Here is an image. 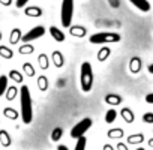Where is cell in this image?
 <instances>
[{
  "label": "cell",
  "mask_w": 153,
  "mask_h": 150,
  "mask_svg": "<svg viewBox=\"0 0 153 150\" xmlns=\"http://www.w3.org/2000/svg\"><path fill=\"white\" fill-rule=\"evenodd\" d=\"M135 150H146V149H144V147H137Z\"/></svg>",
  "instance_id": "obj_42"
},
{
  "label": "cell",
  "mask_w": 153,
  "mask_h": 150,
  "mask_svg": "<svg viewBox=\"0 0 153 150\" xmlns=\"http://www.w3.org/2000/svg\"><path fill=\"white\" fill-rule=\"evenodd\" d=\"M143 141H144V134H132L128 137V144H131V146L141 144Z\"/></svg>",
  "instance_id": "obj_14"
},
{
  "label": "cell",
  "mask_w": 153,
  "mask_h": 150,
  "mask_svg": "<svg viewBox=\"0 0 153 150\" xmlns=\"http://www.w3.org/2000/svg\"><path fill=\"white\" fill-rule=\"evenodd\" d=\"M20 41H21V32H20V29H14L12 33H11L9 42H11L12 45H15V44H18Z\"/></svg>",
  "instance_id": "obj_25"
},
{
  "label": "cell",
  "mask_w": 153,
  "mask_h": 150,
  "mask_svg": "<svg viewBox=\"0 0 153 150\" xmlns=\"http://www.w3.org/2000/svg\"><path fill=\"white\" fill-rule=\"evenodd\" d=\"M38 62H39V66H41L42 71H45V69L50 68V59H48L47 54H41V56L38 57Z\"/></svg>",
  "instance_id": "obj_21"
},
{
  "label": "cell",
  "mask_w": 153,
  "mask_h": 150,
  "mask_svg": "<svg viewBox=\"0 0 153 150\" xmlns=\"http://www.w3.org/2000/svg\"><path fill=\"white\" fill-rule=\"evenodd\" d=\"M69 33L74 38H83V36H86V29L83 26H72V27H69Z\"/></svg>",
  "instance_id": "obj_13"
},
{
  "label": "cell",
  "mask_w": 153,
  "mask_h": 150,
  "mask_svg": "<svg viewBox=\"0 0 153 150\" xmlns=\"http://www.w3.org/2000/svg\"><path fill=\"white\" fill-rule=\"evenodd\" d=\"M107 135H108V138H122L123 135H125V131L122 129V128H114V129H110L108 132H107Z\"/></svg>",
  "instance_id": "obj_18"
},
{
  "label": "cell",
  "mask_w": 153,
  "mask_h": 150,
  "mask_svg": "<svg viewBox=\"0 0 153 150\" xmlns=\"http://www.w3.org/2000/svg\"><path fill=\"white\" fill-rule=\"evenodd\" d=\"M0 39H2V33H0Z\"/></svg>",
  "instance_id": "obj_43"
},
{
  "label": "cell",
  "mask_w": 153,
  "mask_h": 150,
  "mask_svg": "<svg viewBox=\"0 0 153 150\" xmlns=\"http://www.w3.org/2000/svg\"><path fill=\"white\" fill-rule=\"evenodd\" d=\"M111 6L117 8V6H119V2H117V0H111Z\"/></svg>",
  "instance_id": "obj_39"
},
{
  "label": "cell",
  "mask_w": 153,
  "mask_h": 150,
  "mask_svg": "<svg viewBox=\"0 0 153 150\" xmlns=\"http://www.w3.org/2000/svg\"><path fill=\"white\" fill-rule=\"evenodd\" d=\"M50 35L54 38V41H57V42H63L65 41V33L60 30V29H57L56 26H51L50 27Z\"/></svg>",
  "instance_id": "obj_11"
},
{
  "label": "cell",
  "mask_w": 153,
  "mask_h": 150,
  "mask_svg": "<svg viewBox=\"0 0 153 150\" xmlns=\"http://www.w3.org/2000/svg\"><path fill=\"white\" fill-rule=\"evenodd\" d=\"M0 3H2L3 6H9L12 3V0H0Z\"/></svg>",
  "instance_id": "obj_36"
},
{
  "label": "cell",
  "mask_w": 153,
  "mask_h": 150,
  "mask_svg": "<svg viewBox=\"0 0 153 150\" xmlns=\"http://www.w3.org/2000/svg\"><path fill=\"white\" fill-rule=\"evenodd\" d=\"M147 69H149V72H150V74H153V63H152V65H149V68H147Z\"/></svg>",
  "instance_id": "obj_40"
},
{
  "label": "cell",
  "mask_w": 153,
  "mask_h": 150,
  "mask_svg": "<svg viewBox=\"0 0 153 150\" xmlns=\"http://www.w3.org/2000/svg\"><path fill=\"white\" fill-rule=\"evenodd\" d=\"M38 87H39L41 92H47V89H48V80H47L45 75H39V77H38Z\"/></svg>",
  "instance_id": "obj_22"
},
{
  "label": "cell",
  "mask_w": 153,
  "mask_h": 150,
  "mask_svg": "<svg viewBox=\"0 0 153 150\" xmlns=\"http://www.w3.org/2000/svg\"><path fill=\"white\" fill-rule=\"evenodd\" d=\"M23 71H24V74L27 75V77H35V68H33V65L32 63H29V62H26L24 65H23Z\"/></svg>",
  "instance_id": "obj_26"
},
{
  "label": "cell",
  "mask_w": 153,
  "mask_h": 150,
  "mask_svg": "<svg viewBox=\"0 0 153 150\" xmlns=\"http://www.w3.org/2000/svg\"><path fill=\"white\" fill-rule=\"evenodd\" d=\"M149 146L153 149V138H150V140H149Z\"/></svg>",
  "instance_id": "obj_41"
},
{
  "label": "cell",
  "mask_w": 153,
  "mask_h": 150,
  "mask_svg": "<svg viewBox=\"0 0 153 150\" xmlns=\"http://www.w3.org/2000/svg\"><path fill=\"white\" fill-rule=\"evenodd\" d=\"M110 54H111V50H110L108 47H102V48L99 50V53H98V60H99V62H105V60L110 57Z\"/></svg>",
  "instance_id": "obj_19"
},
{
  "label": "cell",
  "mask_w": 153,
  "mask_h": 150,
  "mask_svg": "<svg viewBox=\"0 0 153 150\" xmlns=\"http://www.w3.org/2000/svg\"><path fill=\"white\" fill-rule=\"evenodd\" d=\"M143 122L147 123V125H152V123H153V113H146V114H143Z\"/></svg>",
  "instance_id": "obj_32"
},
{
  "label": "cell",
  "mask_w": 153,
  "mask_h": 150,
  "mask_svg": "<svg viewBox=\"0 0 153 150\" xmlns=\"http://www.w3.org/2000/svg\"><path fill=\"white\" fill-rule=\"evenodd\" d=\"M6 89H8V77L6 75H2V77H0V96L5 95Z\"/></svg>",
  "instance_id": "obj_29"
},
{
  "label": "cell",
  "mask_w": 153,
  "mask_h": 150,
  "mask_svg": "<svg viewBox=\"0 0 153 150\" xmlns=\"http://www.w3.org/2000/svg\"><path fill=\"white\" fill-rule=\"evenodd\" d=\"M3 116H5L6 119H11V120H17V119L20 117L18 111H17V110H14V108H9V107L3 110Z\"/></svg>",
  "instance_id": "obj_17"
},
{
  "label": "cell",
  "mask_w": 153,
  "mask_h": 150,
  "mask_svg": "<svg viewBox=\"0 0 153 150\" xmlns=\"http://www.w3.org/2000/svg\"><path fill=\"white\" fill-rule=\"evenodd\" d=\"M62 135H63V129H62V128H56V129L53 131V134H51V140H53L54 143H59V140L62 138Z\"/></svg>",
  "instance_id": "obj_31"
},
{
  "label": "cell",
  "mask_w": 153,
  "mask_h": 150,
  "mask_svg": "<svg viewBox=\"0 0 153 150\" xmlns=\"http://www.w3.org/2000/svg\"><path fill=\"white\" fill-rule=\"evenodd\" d=\"M72 17H74V0H63L62 2V14H60L62 26L71 27Z\"/></svg>",
  "instance_id": "obj_4"
},
{
  "label": "cell",
  "mask_w": 153,
  "mask_h": 150,
  "mask_svg": "<svg viewBox=\"0 0 153 150\" xmlns=\"http://www.w3.org/2000/svg\"><path fill=\"white\" fill-rule=\"evenodd\" d=\"M0 56L8 60V59H12V57H14V51H12L11 48L5 47V45H0Z\"/></svg>",
  "instance_id": "obj_23"
},
{
  "label": "cell",
  "mask_w": 153,
  "mask_h": 150,
  "mask_svg": "<svg viewBox=\"0 0 153 150\" xmlns=\"http://www.w3.org/2000/svg\"><path fill=\"white\" fill-rule=\"evenodd\" d=\"M86 144H87V138L83 135L80 138H76V144H75V150H86Z\"/></svg>",
  "instance_id": "obj_28"
},
{
  "label": "cell",
  "mask_w": 153,
  "mask_h": 150,
  "mask_svg": "<svg viewBox=\"0 0 153 150\" xmlns=\"http://www.w3.org/2000/svg\"><path fill=\"white\" fill-rule=\"evenodd\" d=\"M120 116H122V119H123L126 123H134V120H135V114H134L132 110L128 108V107H125V108L120 110Z\"/></svg>",
  "instance_id": "obj_7"
},
{
  "label": "cell",
  "mask_w": 153,
  "mask_h": 150,
  "mask_svg": "<svg viewBox=\"0 0 153 150\" xmlns=\"http://www.w3.org/2000/svg\"><path fill=\"white\" fill-rule=\"evenodd\" d=\"M105 102H107L108 105H113V107H116V105H120V104L123 102V98H122L120 95L110 93V95H107V96H105Z\"/></svg>",
  "instance_id": "obj_9"
},
{
  "label": "cell",
  "mask_w": 153,
  "mask_h": 150,
  "mask_svg": "<svg viewBox=\"0 0 153 150\" xmlns=\"http://www.w3.org/2000/svg\"><path fill=\"white\" fill-rule=\"evenodd\" d=\"M26 15L29 17H41L42 15V9L41 8H36V6H32V8H26Z\"/></svg>",
  "instance_id": "obj_24"
},
{
  "label": "cell",
  "mask_w": 153,
  "mask_h": 150,
  "mask_svg": "<svg viewBox=\"0 0 153 150\" xmlns=\"http://www.w3.org/2000/svg\"><path fill=\"white\" fill-rule=\"evenodd\" d=\"M53 62H54V66H56V68H63V65H65L63 54H62L60 51H54V53H53Z\"/></svg>",
  "instance_id": "obj_15"
},
{
  "label": "cell",
  "mask_w": 153,
  "mask_h": 150,
  "mask_svg": "<svg viewBox=\"0 0 153 150\" xmlns=\"http://www.w3.org/2000/svg\"><path fill=\"white\" fill-rule=\"evenodd\" d=\"M27 2H29V0H17L15 5H17V8H23V6L27 5Z\"/></svg>",
  "instance_id": "obj_33"
},
{
  "label": "cell",
  "mask_w": 153,
  "mask_h": 150,
  "mask_svg": "<svg viewBox=\"0 0 153 150\" xmlns=\"http://www.w3.org/2000/svg\"><path fill=\"white\" fill-rule=\"evenodd\" d=\"M116 117H117V111L116 110H108L107 114H105V122L107 123H113L116 120Z\"/></svg>",
  "instance_id": "obj_30"
},
{
  "label": "cell",
  "mask_w": 153,
  "mask_h": 150,
  "mask_svg": "<svg viewBox=\"0 0 153 150\" xmlns=\"http://www.w3.org/2000/svg\"><path fill=\"white\" fill-rule=\"evenodd\" d=\"M146 102H147V104H153V93L146 95Z\"/></svg>",
  "instance_id": "obj_35"
},
{
  "label": "cell",
  "mask_w": 153,
  "mask_h": 150,
  "mask_svg": "<svg viewBox=\"0 0 153 150\" xmlns=\"http://www.w3.org/2000/svg\"><path fill=\"white\" fill-rule=\"evenodd\" d=\"M33 51H35V47L30 45V44H23V45L20 47V50H18V53H20V54H24V56H26V54H32Z\"/></svg>",
  "instance_id": "obj_27"
},
{
  "label": "cell",
  "mask_w": 153,
  "mask_h": 150,
  "mask_svg": "<svg viewBox=\"0 0 153 150\" xmlns=\"http://www.w3.org/2000/svg\"><path fill=\"white\" fill-rule=\"evenodd\" d=\"M0 144L3 147H9L12 144V138L8 134V131H5V129H0Z\"/></svg>",
  "instance_id": "obj_12"
},
{
  "label": "cell",
  "mask_w": 153,
  "mask_h": 150,
  "mask_svg": "<svg viewBox=\"0 0 153 150\" xmlns=\"http://www.w3.org/2000/svg\"><path fill=\"white\" fill-rule=\"evenodd\" d=\"M117 150H129V149H128V146L125 143H119L117 144Z\"/></svg>",
  "instance_id": "obj_34"
},
{
  "label": "cell",
  "mask_w": 153,
  "mask_h": 150,
  "mask_svg": "<svg viewBox=\"0 0 153 150\" xmlns=\"http://www.w3.org/2000/svg\"><path fill=\"white\" fill-rule=\"evenodd\" d=\"M80 84H81V90L83 92H90L93 87V71H92V65L89 62H84L81 65V74H80Z\"/></svg>",
  "instance_id": "obj_2"
},
{
  "label": "cell",
  "mask_w": 153,
  "mask_h": 150,
  "mask_svg": "<svg viewBox=\"0 0 153 150\" xmlns=\"http://www.w3.org/2000/svg\"><path fill=\"white\" fill-rule=\"evenodd\" d=\"M17 93H18V90H17V87L15 86H8V89H6V92H5V98L8 99V101H14L15 98H17Z\"/></svg>",
  "instance_id": "obj_20"
},
{
  "label": "cell",
  "mask_w": 153,
  "mask_h": 150,
  "mask_svg": "<svg viewBox=\"0 0 153 150\" xmlns=\"http://www.w3.org/2000/svg\"><path fill=\"white\" fill-rule=\"evenodd\" d=\"M129 2L134 6H137L140 11H143V12H149L150 11V3L147 2V0H129Z\"/></svg>",
  "instance_id": "obj_10"
},
{
  "label": "cell",
  "mask_w": 153,
  "mask_h": 150,
  "mask_svg": "<svg viewBox=\"0 0 153 150\" xmlns=\"http://www.w3.org/2000/svg\"><path fill=\"white\" fill-rule=\"evenodd\" d=\"M20 105H21V117L23 123L29 125L33 119V102L30 96V90L27 86H23L20 90Z\"/></svg>",
  "instance_id": "obj_1"
},
{
  "label": "cell",
  "mask_w": 153,
  "mask_h": 150,
  "mask_svg": "<svg viewBox=\"0 0 153 150\" xmlns=\"http://www.w3.org/2000/svg\"><path fill=\"white\" fill-rule=\"evenodd\" d=\"M104 150H114V147L111 144H104Z\"/></svg>",
  "instance_id": "obj_38"
},
{
  "label": "cell",
  "mask_w": 153,
  "mask_h": 150,
  "mask_svg": "<svg viewBox=\"0 0 153 150\" xmlns=\"http://www.w3.org/2000/svg\"><path fill=\"white\" fill-rule=\"evenodd\" d=\"M57 150H69V149H68L65 144H59V146H57Z\"/></svg>",
  "instance_id": "obj_37"
},
{
  "label": "cell",
  "mask_w": 153,
  "mask_h": 150,
  "mask_svg": "<svg viewBox=\"0 0 153 150\" xmlns=\"http://www.w3.org/2000/svg\"><path fill=\"white\" fill-rule=\"evenodd\" d=\"M141 66H143V63H141V59L140 57H132L131 59V62H129V71L132 74H138L141 71Z\"/></svg>",
  "instance_id": "obj_8"
},
{
  "label": "cell",
  "mask_w": 153,
  "mask_h": 150,
  "mask_svg": "<svg viewBox=\"0 0 153 150\" xmlns=\"http://www.w3.org/2000/svg\"><path fill=\"white\" fill-rule=\"evenodd\" d=\"M44 35H45V27L44 26H35L27 33L21 35V41H23V44H29L32 41H36V39L42 38Z\"/></svg>",
  "instance_id": "obj_6"
},
{
  "label": "cell",
  "mask_w": 153,
  "mask_h": 150,
  "mask_svg": "<svg viewBox=\"0 0 153 150\" xmlns=\"http://www.w3.org/2000/svg\"><path fill=\"white\" fill-rule=\"evenodd\" d=\"M120 35L113 33V32H101L95 33L89 38L90 44H110V42H120Z\"/></svg>",
  "instance_id": "obj_3"
},
{
  "label": "cell",
  "mask_w": 153,
  "mask_h": 150,
  "mask_svg": "<svg viewBox=\"0 0 153 150\" xmlns=\"http://www.w3.org/2000/svg\"><path fill=\"white\" fill-rule=\"evenodd\" d=\"M9 78L12 80V81H15V83H23V80H24V77H23V74L20 72V71H17V69H12V71H9Z\"/></svg>",
  "instance_id": "obj_16"
},
{
  "label": "cell",
  "mask_w": 153,
  "mask_h": 150,
  "mask_svg": "<svg viewBox=\"0 0 153 150\" xmlns=\"http://www.w3.org/2000/svg\"><path fill=\"white\" fill-rule=\"evenodd\" d=\"M92 119L90 117H86V119H83L81 122H78L72 129H71V138H80V137H83L90 128H92Z\"/></svg>",
  "instance_id": "obj_5"
}]
</instances>
